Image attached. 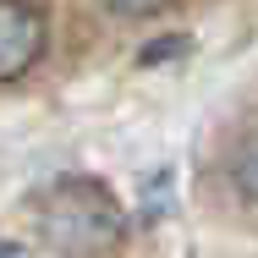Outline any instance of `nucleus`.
Wrapping results in <instances>:
<instances>
[{
    "instance_id": "obj_1",
    "label": "nucleus",
    "mask_w": 258,
    "mask_h": 258,
    "mask_svg": "<svg viewBox=\"0 0 258 258\" xmlns=\"http://www.w3.org/2000/svg\"><path fill=\"white\" fill-rule=\"evenodd\" d=\"M39 225L44 242L60 253H99L126 236V209L88 176H60L39 198Z\"/></svg>"
},
{
    "instance_id": "obj_2",
    "label": "nucleus",
    "mask_w": 258,
    "mask_h": 258,
    "mask_svg": "<svg viewBox=\"0 0 258 258\" xmlns=\"http://www.w3.org/2000/svg\"><path fill=\"white\" fill-rule=\"evenodd\" d=\"M50 44V28H44V11L28 6V0H0V83L22 77Z\"/></svg>"
},
{
    "instance_id": "obj_4",
    "label": "nucleus",
    "mask_w": 258,
    "mask_h": 258,
    "mask_svg": "<svg viewBox=\"0 0 258 258\" xmlns=\"http://www.w3.org/2000/svg\"><path fill=\"white\" fill-rule=\"evenodd\" d=\"M0 253H22V247H17V242H6V236H0Z\"/></svg>"
},
{
    "instance_id": "obj_3",
    "label": "nucleus",
    "mask_w": 258,
    "mask_h": 258,
    "mask_svg": "<svg viewBox=\"0 0 258 258\" xmlns=\"http://www.w3.org/2000/svg\"><path fill=\"white\" fill-rule=\"evenodd\" d=\"M170 0H110V11L115 17H154V11H165Z\"/></svg>"
}]
</instances>
